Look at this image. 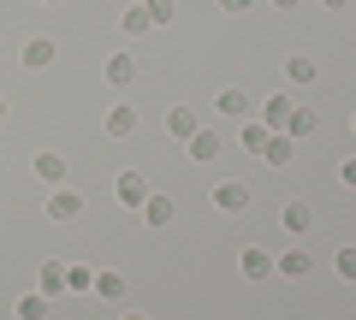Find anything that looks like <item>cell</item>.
I'll return each mask as SVG.
<instances>
[{"label": "cell", "mask_w": 356, "mask_h": 320, "mask_svg": "<svg viewBox=\"0 0 356 320\" xmlns=\"http://www.w3.org/2000/svg\"><path fill=\"white\" fill-rule=\"evenodd\" d=\"M119 24H125V36H143V30H149V12H143V0H137V6H125V18H119Z\"/></svg>", "instance_id": "22"}, {"label": "cell", "mask_w": 356, "mask_h": 320, "mask_svg": "<svg viewBox=\"0 0 356 320\" xmlns=\"http://www.w3.org/2000/svg\"><path fill=\"white\" fill-rule=\"evenodd\" d=\"M89 285H95L89 267H65V291H89Z\"/></svg>", "instance_id": "24"}, {"label": "cell", "mask_w": 356, "mask_h": 320, "mask_svg": "<svg viewBox=\"0 0 356 320\" xmlns=\"http://www.w3.org/2000/svg\"><path fill=\"white\" fill-rule=\"evenodd\" d=\"M332 267H339L344 279H356V249H339V255H332Z\"/></svg>", "instance_id": "26"}, {"label": "cell", "mask_w": 356, "mask_h": 320, "mask_svg": "<svg viewBox=\"0 0 356 320\" xmlns=\"http://www.w3.org/2000/svg\"><path fill=\"white\" fill-rule=\"evenodd\" d=\"M220 6H226V12H243V6H250V0H220Z\"/></svg>", "instance_id": "28"}, {"label": "cell", "mask_w": 356, "mask_h": 320, "mask_svg": "<svg viewBox=\"0 0 356 320\" xmlns=\"http://www.w3.org/2000/svg\"><path fill=\"white\" fill-rule=\"evenodd\" d=\"M267 137H273L267 125H243V149H255V154H261V149H267Z\"/></svg>", "instance_id": "23"}, {"label": "cell", "mask_w": 356, "mask_h": 320, "mask_svg": "<svg viewBox=\"0 0 356 320\" xmlns=\"http://www.w3.org/2000/svg\"><path fill=\"white\" fill-rule=\"evenodd\" d=\"M261 160H267V167H285V160H291V137H267Z\"/></svg>", "instance_id": "18"}, {"label": "cell", "mask_w": 356, "mask_h": 320, "mask_svg": "<svg viewBox=\"0 0 356 320\" xmlns=\"http://www.w3.org/2000/svg\"><path fill=\"white\" fill-rule=\"evenodd\" d=\"M143 12H149V24H166L172 18V0H143Z\"/></svg>", "instance_id": "25"}, {"label": "cell", "mask_w": 356, "mask_h": 320, "mask_svg": "<svg viewBox=\"0 0 356 320\" xmlns=\"http://www.w3.org/2000/svg\"><path fill=\"white\" fill-rule=\"evenodd\" d=\"M280 219H285V231H309V208H303V202H285Z\"/></svg>", "instance_id": "21"}, {"label": "cell", "mask_w": 356, "mask_h": 320, "mask_svg": "<svg viewBox=\"0 0 356 320\" xmlns=\"http://www.w3.org/2000/svg\"><path fill=\"white\" fill-rule=\"evenodd\" d=\"M184 149H191V160H196V167H202V160H214V154L226 149V142H220V130H208V125H196L191 137H184Z\"/></svg>", "instance_id": "1"}, {"label": "cell", "mask_w": 356, "mask_h": 320, "mask_svg": "<svg viewBox=\"0 0 356 320\" xmlns=\"http://www.w3.org/2000/svg\"><path fill=\"white\" fill-rule=\"evenodd\" d=\"M166 130H172V137L184 142V137L196 130V113H191V107H172V113H166Z\"/></svg>", "instance_id": "16"}, {"label": "cell", "mask_w": 356, "mask_h": 320, "mask_svg": "<svg viewBox=\"0 0 356 320\" xmlns=\"http://www.w3.org/2000/svg\"><path fill=\"white\" fill-rule=\"evenodd\" d=\"M285 119H291V101H285V95H273V101L261 107V125L273 130V137H285Z\"/></svg>", "instance_id": "9"}, {"label": "cell", "mask_w": 356, "mask_h": 320, "mask_svg": "<svg viewBox=\"0 0 356 320\" xmlns=\"http://www.w3.org/2000/svg\"><path fill=\"white\" fill-rule=\"evenodd\" d=\"M48 308H54V296H42V291L18 296V320H48Z\"/></svg>", "instance_id": "12"}, {"label": "cell", "mask_w": 356, "mask_h": 320, "mask_svg": "<svg viewBox=\"0 0 356 320\" xmlns=\"http://www.w3.org/2000/svg\"><path fill=\"white\" fill-rule=\"evenodd\" d=\"M113 190H119V202H125V208H143V202H149V184H143V172H119Z\"/></svg>", "instance_id": "2"}, {"label": "cell", "mask_w": 356, "mask_h": 320, "mask_svg": "<svg viewBox=\"0 0 356 320\" xmlns=\"http://www.w3.org/2000/svg\"><path fill=\"white\" fill-rule=\"evenodd\" d=\"M48 65H54V42L48 36L24 42V71H48Z\"/></svg>", "instance_id": "7"}, {"label": "cell", "mask_w": 356, "mask_h": 320, "mask_svg": "<svg viewBox=\"0 0 356 320\" xmlns=\"http://www.w3.org/2000/svg\"><path fill=\"white\" fill-rule=\"evenodd\" d=\"M273 273V255L267 249H243V279H267Z\"/></svg>", "instance_id": "13"}, {"label": "cell", "mask_w": 356, "mask_h": 320, "mask_svg": "<svg viewBox=\"0 0 356 320\" xmlns=\"http://www.w3.org/2000/svg\"><path fill=\"white\" fill-rule=\"evenodd\" d=\"M220 113H226V119H243V113H250V95H243V90H220Z\"/></svg>", "instance_id": "15"}, {"label": "cell", "mask_w": 356, "mask_h": 320, "mask_svg": "<svg viewBox=\"0 0 356 320\" xmlns=\"http://www.w3.org/2000/svg\"><path fill=\"white\" fill-rule=\"evenodd\" d=\"M285 77H291V83H315V60H309V53H291V60H285Z\"/></svg>", "instance_id": "17"}, {"label": "cell", "mask_w": 356, "mask_h": 320, "mask_svg": "<svg viewBox=\"0 0 356 320\" xmlns=\"http://www.w3.org/2000/svg\"><path fill=\"white\" fill-rule=\"evenodd\" d=\"M172 214H178L172 196H154V190H149V202H143V219H149V226H172Z\"/></svg>", "instance_id": "10"}, {"label": "cell", "mask_w": 356, "mask_h": 320, "mask_svg": "<svg viewBox=\"0 0 356 320\" xmlns=\"http://www.w3.org/2000/svg\"><path fill=\"white\" fill-rule=\"evenodd\" d=\"M339 178H344V190H356V160H344V167H339Z\"/></svg>", "instance_id": "27"}, {"label": "cell", "mask_w": 356, "mask_h": 320, "mask_svg": "<svg viewBox=\"0 0 356 320\" xmlns=\"http://www.w3.org/2000/svg\"><path fill=\"white\" fill-rule=\"evenodd\" d=\"M0 119H6V101H0Z\"/></svg>", "instance_id": "32"}, {"label": "cell", "mask_w": 356, "mask_h": 320, "mask_svg": "<svg viewBox=\"0 0 356 320\" xmlns=\"http://www.w3.org/2000/svg\"><path fill=\"white\" fill-rule=\"evenodd\" d=\"M315 130V113L309 107H291V119H285V137H309Z\"/></svg>", "instance_id": "19"}, {"label": "cell", "mask_w": 356, "mask_h": 320, "mask_svg": "<svg viewBox=\"0 0 356 320\" xmlns=\"http://www.w3.org/2000/svg\"><path fill=\"white\" fill-rule=\"evenodd\" d=\"M60 291H65V267L48 261V267H42V296H60Z\"/></svg>", "instance_id": "20"}, {"label": "cell", "mask_w": 356, "mask_h": 320, "mask_svg": "<svg viewBox=\"0 0 356 320\" xmlns=\"http://www.w3.org/2000/svg\"><path fill=\"white\" fill-rule=\"evenodd\" d=\"M273 6H297V0H273Z\"/></svg>", "instance_id": "31"}, {"label": "cell", "mask_w": 356, "mask_h": 320, "mask_svg": "<svg viewBox=\"0 0 356 320\" xmlns=\"http://www.w3.org/2000/svg\"><path fill=\"white\" fill-rule=\"evenodd\" d=\"M77 214H83L77 190H54V196H48V219H60V226H65V219H77Z\"/></svg>", "instance_id": "4"}, {"label": "cell", "mask_w": 356, "mask_h": 320, "mask_svg": "<svg viewBox=\"0 0 356 320\" xmlns=\"http://www.w3.org/2000/svg\"><path fill=\"white\" fill-rule=\"evenodd\" d=\"M89 291L102 296V303H119V296H125V273H113V267L95 273V285H89Z\"/></svg>", "instance_id": "8"}, {"label": "cell", "mask_w": 356, "mask_h": 320, "mask_svg": "<svg viewBox=\"0 0 356 320\" xmlns=\"http://www.w3.org/2000/svg\"><path fill=\"white\" fill-rule=\"evenodd\" d=\"M350 125H356V119H350Z\"/></svg>", "instance_id": "33"}, {"label": "cell", "mask_w": 356, "mask_h": 320, "mask_svg": "<svg viewBox=\"0 0 356 320\" xmlns=\"http://www.w3.org/2000/svg\"><path fill=\"white\" fill-rule=\"evenodd\" d=\"M119 320H149V314H119Z\"/></svg>", "instance_id": "30"}, {"label": "cell", "mask_w": 356, "mask_h": 320, "mask_svg": "<svg viewBox=\"0 0 356 320\" xmlns=\"http://www.w3.org/2000/svg\"><path fill=\"white\" fill-rule=\"evenodd\" d=\"M36 178L42 184H65V160L60 154H36Z\"/></svg>", "instance_id": "14"}, {"label": "cell", "mask_w": 356, "mask_h": 320, "mask_svg": "<svg viewBox=\"0 0 356 320\" xmlns=\"http://www.w3.org/2000/svg\"><path fill=\"white\" fill-rule=\"evenodd\" d=\"M321 6H327V12H339V6H344V0H321Z\"/></svg>", "instance_id": "29"}, {"label": "cell", "mask_w": 356, "mask_h": 320, "mask_svg": "<svg viewBox=\"0 0 356 320\" xmlns=\"http://www.w3.org/2000/svg\"><path fill=\"white\" fill-rule=\"evenodd\" d=\"M309 267H315V261H309V249H285V255H273V273H285V279H303Z\"/></svg>", "instance_id": "6"}, {"label": "cell", "mask_w": 356, "mask_h": 320, "mask_svg": "<svg viewBox=\"0 0 356 320\" xmlns=\"http://www.w3.org/2000/svg\"><path fill=\"white\" fill-rule=\"evenodd\" d=\"M107 137H119V142H125V137H137V107H125V101H119L113 113H107Z\"/></svg>", "instance_id": "5"}, {"label": "cell", "mask_w": 356, "mask_h": 320, "mask_svg": "<svg viewBox=\"0 0 356 320\" xmlns=\"http://www.w3.org/2000/svg\"><path fill=\"white\" fill-rule=\"evenodd\" d=\"M131 77H137V60H131V53H113V60H107V83H113V90H125Z\"/></svg>", "instance_id": "11"}, {"label": "cell", "mask_w": 356, "mask_h": 320, "mask_svg": "<svg viewBox=\"0 0 356 320\" xmlns=\"http://www.w3.org/2000/svg\"><path fill=\"white\" fill-rule=\"evenodd\" d=\"M214 208L220 214H243V208H250V190H243V184H214Z\"/></svg>", "instance_id": "3"}]
</instances>
